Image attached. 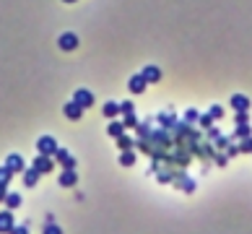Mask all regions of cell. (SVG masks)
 <instances>
[{"instance_id": "1", "label": "cell", "mask_w": 252, "mask_h": 234, "mask_svg": "<svg viewBox=\"0 0 252 234\" xmlns=\"http://www.w3.org/2000/svg\"><path fill=\"white\" fill-rule=\"evenodd\" d=\"M57 148H60V146H57L55 136H42V138L37 141V151H39V154H44V156H55Z\"/></svg>"}, {"instance_id": "2", "label": "cell", "mask_w": 252, "mask_h": 234, "mask_svg": "<svg viewBox=\"0 0 252 234\" xmlns=\"http://www.w3.org/2000/svg\"><path fill=\"white\" fill-rule=\"evenodd\" d=\"M57 47L62 50V52H73V50H78V37L73 31H65V34H60V39H57Z\"/></svg>"}, {"instance_id": "3", "label": "cell", "mask_w": 252, "mask_h": 234, "mask_svg": "<svg viewBox=\"0 0 252 234\" xmlns=\"http://www.w3.org/2000/svg\"><path fill=\"white\" fill-rule=\"evenodd\" d=\"M55 161H57L62 169H76V156L70 154L68 148H57L55 151Z\"/></svg>"}, {"instance_id": "4", "label": "cell", "mask_w": 252, "mask_h": 234, "mask_svg": "<svg viewBox=\"0 0 252 234\" xmlns=\"http://www.w3.org/2000/svg\"><path fill=\"white\" fill-rule=\"evenodd\" d=\"M31 167L37 169L39 175H50V172H52V167H55V159H50V156H44V154H39L37 159L31 161Z\"/></svg>"}, {"instance_id": "5", "label": "cell", "mask_w": 252, "mask_h": 234, "mask_svg": "<svg viewBox=\"0 0 252 234\" xmlns=\"http://www.w3.org/2000/svg\"><path fill=\"white\" fill-rule=\"evenodd\" d=\"M128 88H130V94H143L148 88V81L143 78V73H136V76H130Z\"/></svg>"}, {"instance_id": "6", "label": "cell", "mask_w": 252, "mask_h": 234, "mask_svg": "<svg viewBox=\"0 0 252 234\" xmlns=\"http://www.w3.org/2000/svg\"><path fill=\"white\" fill-rule=\"evenodd\" d=\"M73 102H78L81 107H84V110H88V107L94 104V94L88 91V88H78V91L73 94Z\"/></svg>"}, {"instance_id": "7", "label": "cell", "mask_w": 252, "mask_h": 234, "mask_svg": "<svg viewBox=\"0 0 252 234\" xmlns=\"http://www.w3.org/2000/svg\"><path fill=\"white\" fill-rule=\"evenodd\" d=\"M13 227H16V224H13V211L11 208L0 211V234H8Z\"/></svg>"}, {"instance_id": "8", "label": "cell", "mask_w": 252, "mask_h": 234, "mask_svg": "<svg viewBox=\"0 0 252 234\" xmlns=\"http://www.w3.org/2000/svg\"><path fill=\"white\" fill-rule=\"evenodd\" d=\"M62 115H65L68 120H81V115H84V107H81L78 102H68L65 107H62Z\"/></svg>"}, {"instance_id": "9", "label": "cell", "mask_w": 252, "mask_h": 234, "mask_svg": "<svg viewBox=\"0 0 252 234\" xmlns=\"http://www.w3.org/2000/svg\"><path fill=\"white\" fill-rule=\"evenodd\" d=\"M5 167L11 169L13 175H16V172H24V169H26V164H24V156H19V154L5 156Z\"/></svg>"}, {"instance_id": "10", "label": "cell", "mask_w": 252, "mask_h": 234, "mask_svg": "<svg viewBox=\"0 0 252 234\" xmlns=\"http://www.w3.org/2000/svg\"><path fill=\"white\" fill-rule=\"evenodd\" d=\"M60 185H62V187H76V185H78L76 169H65V172L60 175Z\"/></svg>"}, {"instance_id": "11", "label": "cell", "mask_w": 252, "mask_h": 234, "mask_svg": "<svg viewBox=\"0 0 252 234\" xmlns=\"http://www.w3.org/2000/svg\"><path fill=\"white\" fill-rule=\"evenodd\" d=\"M140 73H143V78H146L148 84H159V81H161V70H159L156 65H146Z\"/></svg>"}, {"instance_id": "12", "label": "cell", "mask_w": 252, "mask_h": 234, "mask_svg": "<svg viewBox=\"0 0 252 234\" xmlns=\"http://www.w3.org/2000/svg\"><path fill=\"white\" fill-rule=\"evenodd\" d=\"M21 175H24V185H26V187H34V185L39 182V177H42V175H39V172H37V169H34V167L24 169Z\"/></svg>"}, {"instance_id": "13", "label": "cell", "mask_w": 252, "mask_h": 234, "mask_svg": "<svg viewBox=\"0 0 252 234\" xmlns=\"http://www.w3.org/2000/svg\"><path fill=\"white\" fill-rule=\"evenodd\" d=\"M231 107H234V110L247 112V110H250V99H247L245 94H231Z\"/></svg>"}, {"instance_id": "14", "label": "cell", "mask_w": 252, "mask_h": 234, "mask_svg": "<svg viewBox=\"0 0 252 234\" xmlns=\"http://www.w3.org/2000/svg\"><path fill=\"white\" fill-rule=\"evenodd\" d=\"M102 112H104L107 120H114L117 115H122V112H120V104H117V102H107V104L102 107Z\"/></svg>"}, {"instance_id": "15", "label": "cell", "mask_w": 252, "mask_h": 234, "mask_svg": "<svg viewBox=\"0 0 252 234\" xmlns=\"http://www.w3.org/2000/svg\"><path fill=\"white\" fill-rule=\"evenodd\" d=\"M107 136H112V138H120V136H125V125H122V122H117V120H110Z\"/></svg>"}, {"instance_id": "16", "label": "cell", "mask_w": 252, "mask_h": 234, "mask_svg": "<svg viewBox=\"0 0 252 234\" xmlns=\"http://www.w3.org/2000/svg\"><path fill=\"white\" fill-rule=\"evenodd\" d=\"M156 120H159L161 128H172V125L177 122V117H174V112H161V115L156 117Z\"/></svg>"}, {"instance_id": "17", "label": "cell", "mask_w": 252, "mask_h": 234, "mask_svg": "<svg viewBox=\"0 0 252 234\" xmlns=\"http://www.w3.org/2000/svg\"><path fill=\"white\" fill-rule=\"evenodd\" d=\"M177 187L179 190H185V193H195V179H190V177H182V179H177Z\"/></svg>"}, {"instance_id": "18", "label": "cell", "mask_w": 252, "mask_h": 234, "mask_svg": "<svg viewBox=\"0 0 252 234\" xmlns=\"http://www.w3.org/2000/svg\"><path fill=\"white\" fill-rule=\"evenodd\" d=\"M120 164L122 167H133V164H136V151H133V148L122 151V154H120Z\"/></svg>"}, {"instance_id": "19", "label": "cell", "mask_w": 252, "mask_h": 234, "mask_svg": "<svg viewBox=\"0 0 252 234\" xmlns=\"http://www.w3.org/2000/svg\"><path fill=\"white\" fill-rule=\"evenodd\" d=\"M136 146H138V143L133 141L130 136H120V138H117V148H120V151H128V148H136Z\"/></svg>"}, {"instance_id": "20", "label": "cell", "mask_w": 252, "mask_h": 234, "mask_svg": "<svg viewBox=\"0 0 252 234\" xmlns=\"http://www.w3.org/2000/svg\"><path fill=\"white\" fill-rule=\"evenodd\" d=\"M19 205H21V195L19 193H8L5 195V208L13 211V208H19Z\"/></svg>"}, {"instance_id": "21", "label": "cell", "mask_w": 252, "mask_h": 234, "mask_svg": "<svg viewBox=\"0 0 252 234\" xmlns=\"http://www.w3.org/2000/svg\"><path fill=\"white\" fill-rule=\"evenodd\" d=\"M250 136H252L250 125H237V128H234V136H231V141H234V138H239V141H242V138H250Z\"/></svg>"}, {"instance_id": "22", "label": "cell", "mask_w": 252, "mask_h": 234, "mask_svg": "<svg viewBox=\"0 0 252 234\" xmlns=\"http://www.w3.org/2000/svg\"><path fill=\"white\" fill-rule=\"evenodd\" d=\"M138 138L140 141H146V138H151V122H138Z\"/></svg>"}, {"instance_id": "23", "label": "cell", "mask_w": 252, "mask_h": 234, "mask_svg": "<svg viewBox=\"0 0 252 234\" xmlns=\"http://www.w3.org/2000/svg\"><path fill=\"white\" fill-rule=\"evenodd\" d=\"M122 125H125V130H128V128H138V117H136V112L125 115V117H122Z\"/></svg>"}, {"instance_id": "24", "label": "cell", "mask_w": 252, "mask_h": 234, "mask_svg": "<svg viewBox=\"0 0 252 234\" xmlns=\"http://www.w3.org/2000/svg\"><path fill=\"white\" fill-rule=\"evenodd\" d=\"M197 120H200V112H197V110H193V107H190V110H185V122L187 125H193Z\"/></svg>"}, {"instance_id": "25", "label": "cell", "mask_w": 252, "mask_h": 234, "mask_svg": "<svg viewBox=\"0 0 252 234\" xmlns=\"http://www.w3.org/2000/svg\"><path fill=\"white\" fill-rule=\"evenodd\" d=\"M11 177H13V172L3 164V167H0V185H8V182H11Z\"/></svg>"}, {"instance_id": "26", "label": "cell", "mask_w": 252, "mask_h": 234, "mask_svg": "<svg viewBox=\"0 0 252 234\" xmlns=\"http://www.w3.org/2000/svg\"><path fill=\"white\" fill-rule=\"evenodd\" d=\"M42 234H62V229L57 227L55 221H47V224H44V229H42Z\"/></svg>"}, {"instance_id": "27", "label": "cell", "mask_w": 252, "mask_h": 234, "mask_svg": "<svg viewBox=\"0 0 252 234\" xmlns=\"http://www.w3.org/2000/svg\"><path fill=\"white\" fill-rule=\"evenodd\" d=\"M247 120H250V115H247V112H242V110L234 112V122H237V125H247Z\"/></svg>"}, {"instance_id": "28", "label": "cell", "mask_w": 252, "mask_h": 234, "mask_svg": "<svg viewBox=\"0 0 252 234\" xmlns=\"http://www.w3.org/2000/svg\"><path fill=\"white\" fill-rule=\"evenodd\" d=\"M239 151H242V154H252V136H250V138H242Z\"/></svg>"}, {"instance_id": "29", "label": "cell", "mask_w": 252, "mask_h": 234, "mask_svg": "<svg viewBox=\"0 0 252 234\" xmlns=\"http://www.w3.org/2000/svg\"><path fill=\"white\" fill-rule=\"evenodd\" d=\"M197 122H200L203 128H211V125H213V115L205 112V115H200V120H197Z\"/></svg>"}, {"instance_id": "30", "label": "cell", "mask_w": 252, "mask_h": 234, "mask_svg": "<svg viewBox=\"0 0 252 234\" xmlns=\"http://www.w3.org/2000/svg\"><path fill=\"white\" fill-rule=\"evenodd\" d=\"M120 112H122V115L136 112V104H133V102H120Z\"/></svg>"}, {"instance_id": "31", "label": "cell", "mask_w": 252, "mask_h": 234, "mask_svg": "<svg viewBox=\"0 0 252 234\" xmlns=\"http://www.w3.org/2000/svg\"><path fill=\"white\" fill-rule=\"evenodd\" d=\"M208 112L213 115V120H221V117H224V107H221V104H213Z\"/></svg>"}, {"instance_id": "32", "label": "cell", "mask_w": 252, "mask_h": 234, "mask_svg": "<svg viewBox=\"0 0 252 234\" xmlns=\"http://www.w3.org/2000/svg\"><path fill=\"white\" fill-rule=\"evenodd\" d=\"M8 234H29V224H21V227H13Z\"/></svg>"}, {"instance_id": "33", "label": "cell", "mask_w": 252, "mask_h": 234, "mask_svg": "<svg viewBox=\"0 0 252 234\" xmlns=\"http://www.w3.org/2000/svg\"><path fill=\"white\" fill-rule=\"evenodd\" d=\"M205 136H208L211 141H216V138H221V136H224V133H221L219 128H208V133H205Z\"/></svg>"}, {"instance_id": "34", "label": "cell", "mask_w": 252, "mask_h": 234, "mask_svg": "<svg viewBox=\"0 0 252 234\" xmlns=\"http://www.w3.org/2000/svg\"><path fill=\"white\" fill-rule=\"evenodd\" d=\"M226 161H229L226 154H216V164H219V167H226Z\"/></svg>"}, {"instance_id": "35", "label": "cell", "mask_w": 252, "mask_h": 234, "mask_svg": "<svg viewBox=\"0 0 252 234\" xmlns=\"http://www.w3.org/2000/svg\"><path fill=\"white\" fill-rule=\"evenodd\" d=\"M237 154H239V146H226V156H229V159H234Z\"/></svg>"}, {"instance_id": "36", "label": "cell", "mask_w": 252, "mask_h": 234, "mask_svg": "<svg viewBox=\"0 0 252 234\" xmlns=\"http://www.w3.org/2000/svg\"><path fill=\"white\" fill-rule=\"evenodd\" d=\"M229 141H231V138H224V136H221V138H216V146H219V148H226Z\"/></svg>"}, {"instance_id": "37", "label": "cell", "mask_w": 252, "mask_h": 234, "mask_svg": "<svg viewBox=\"0 0 252 234\" xmlns=\"http://www.w3.org/2000/svg\"><path fill=\"white\" fill-rule=\"evenodd\" d=\"M5 195H8V185H0V203H5Z\"/></svg>"}, {"instance_id": "38", "label": "cell", "mask_w": 252, "mask_h": 234, "mask_svg": "<svg viewBox=\"0 0 252 234\" xmlns=\"http://www.w3.org/2000/svg\"><path fill=\"white\" fill-rule=\"evenodd\" d=\"M62 3H78V0H62Z\"/></svg>"}]
</instances>
